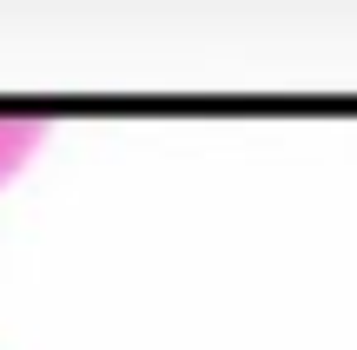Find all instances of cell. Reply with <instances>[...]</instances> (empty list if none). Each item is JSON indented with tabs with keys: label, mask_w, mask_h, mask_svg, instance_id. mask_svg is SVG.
Masks as SVG:
<instances>
[{
	"label": "cell",
	"mask_w": 357,
	"mask_h": 350,
	"mask_svg": "<svg viewBox=\"0 0 357 350\" xmlns=\"http://www.w3.org/2000/svg\"><path fill=\"white\" fill-rule=\"evenodd\" d=\"M33 145H40V126H33V119H0V179L20 172Z\"/></svg>",
	"instance_id": "6da1fadb"
}]
</instances>
